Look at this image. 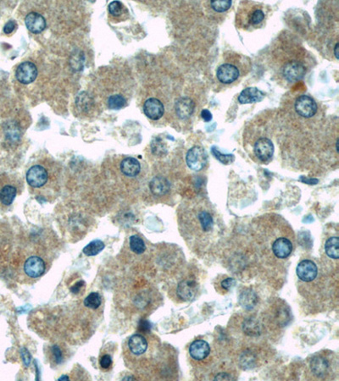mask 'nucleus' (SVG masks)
Returning a JSON list of instances; mask_svg holds the SVG:
<instances>
[{
  "mask_svg": "<svg viewBox=\"0 0 339 381\" xmlns=\"http://www.w3.org/2000/svg\"><path fill=\"white\" fill-rule=\"evenodd\" d=\"M177 294L183 300H193L197 294V283L188 279L183 280L177 285Z\"/></svg>",
  "mask_w": 339,
  "mask_h": 381,
  "instance_id": "obj_16",
  "label": "nucleus"
},
{
  "mask_svg": "<svg viewBox=\"0 0 339 381\" xmlns=\"http://www.w3.org/2000/svg\"><path fill=\"white\" fill-rule=\"evenodd\" d=\"M104 246H105V245L103 241H100V240H94L85 246L83 249V254L85 255L89 256V257L97 255L104 250Z\"/></svg>",
  "mask_w": 339,
  "mask_h": 381,
  "instance_id": "obj_27",
  "label": "nucleus"
},
{
  "mask_svg": "<svg viewBox=\"0 0 339 381\" xmlns=\"http://www.w3.org/2000/svg\"><path fill=\"white\" fill-rule=\"evenodd\" d=\"M297 276L305 282H310L317 278L318 268L315 263L310 260H303L297 266Z\"/></svg>",
  "mask_w": 339,
  "mask_h": 381,
  "instance_id": "obj_8",
  "label": "nucleus"
},
{
  "mask_svg": "<svg viewBox=\"0 0 339 381\" xmlns=\"http://www.w3.org/2000/svg\"><path fill=\"white\" fill-rule=\"evenodd\" d=\"M243 331L250 337L258 335L260 332V327L257 321L252 319L246 320L243 324Z\"/></svg>",
  "mask_w": 339,
  "mask_h": 381,
  "instance_id": "obj_29",
  "label": "nucleus"
},
{
  "mask_svg": "<svg viewBox=\"0 0 339 381\" xmlns=\"http://www.w3.org/2000/svg\"><path fill=\"white\" fill-rule=\"evenodd\" d=\"M101 303V297L98 293H90L89 295L87 296L84 300L85 307L93 310L98 309L100 307Z\"/></svg>",
  "mask_w": 339,
  "mask_h": 381,
  "instance_id": "obj_28",
  "label": "nucleus"
},
{
  "mask_svg": "<svg viewBox=\"0 0 339 381\" xmlns=\"http://www.w3.org/2000/svg\"><path fill=\"white\" fill-rule=\"evenodd\" d=\"M265 12L262 9L258 7H253L247 11V23L250 26L256 27L260 25L265 20Z\"/></svg>",
  "mask_w": 339,
  "mask_h": 381,
  "instance_id": "obj_23",
  "label": "nucleus"
},
{
  "mask_svg": "<svg viewBox=\"0 0 339 381\" xmlns=\"http://www.w3.org/2000/svg\"><path fill=\"white\" fill-rule=\"evenodd\" d=\"M190 356L194 360H204L211 353V347L208 342L204 340H197L190 345L189 347Z\"/></svg>",
  "mask_w": 339,
  "mask_h": 381,
  "instance_id": "obj_13",
  "label": "nucleus"
},
{
  "mask_svg": "<svg viewBox=\"0 0 339 381\" xmlns=\"http://www.w3.org/2000/svg\"><path fill=\"white\" fill-rule=\"evenodd\" d=\"M17 195V188L11 184L0 187V209H7L13 204Z\"/></svg>",
  "mask_w": 339,
  "mask_h": 381,
  "instance_id": "obj_18",
  "label": "nucleus"
},
{
  "mask_svg": "<svg viewBox=\"0 0 339 381\" xmlns=\"http://www.w3.org/2000/svg\"><path fill=\"white\" fill-rule=\"evenodd\" d=\"M257 297L255 295V293L252 290H246L243 293H241L239 302L242 307H244L246 309H252L257 303Z\"/></svg>",
  "mask_w": 339,
  "mask_h": 381,
  "instance_id": "obj_25",
  "label": "nucleus"
},
{
  "mask_svg": "<svg viewBox=\"0 0 339 381\" xmlns=\"http://www.w3.org/2000/svg\"><path fill=\"white\" fill-rule=\"evenodd\" d=\"M126 99L120 94H115L113 96L109 97V100H108L109 108L115 109V110H118L123 108L124 106L126 105Z\"/></svg>",
  "mask_w": 339,
  "mask_h": 381,
  "instance_id": "obj_30",
  "label": "nucleus"
},
{
  "mask_svg": "<svg viewBox=\"0 0 339 381\" xmlns=\"http://www.w3.org/2000/svg\"><path fill=\"white\" fill-rule=\"evenodd\" d=\"M295 109L304 118H311L317 114V104L311 97L301 95L295 102Z\"/></svg>",
  "mask_w": 339,
  "mask_h": 381,
  "instance_id": "obj_4",
  "label": "nucleus"
},
{
  "mask_svg": "<svg viewBox=\"0 0 339 381\" xmlns=\"http://www.w3.org/2000/svg\"><path fill=\"white\" fill-rule=\"evenodd\" d=\"M25 24L32 33H40L46 28V20L42 15L38 13H29L25 19Z\"/></svg>",
  "mask_w": 339,
  "mask_h": 381,
  "instance_id": "obj_15",
  "label": "nucleus"
},
{
  "mask_svg": "<svg viewBox=\"0 0 339 381\" xmlns=\"http://www.w3.org/2000/svg\"><path fill=\"white\" fill-rule=\"evenodd\" d=\"M149 188L153 194L161 197V196L166 195L170 191L171 184L166 178L156 176L153 178L149 183Z\"/></svg>",
  "mask_w": 339,
  "mask_h": 381,
  "instance_id": "obj_19",
  "label": "nucleus"
},
{
  "mask_svg": "<svg viewBox=\"0 0 339 381\" xmlns=\"http://www.w3.org/2000/svg\"><path fill=\"white\" fill-rule=\"evenodd\" d=\"M300 181L304 182V183L309 185H315L319 182L317 179H309V178L303 177V176L302 177H300Z\"/></svg>",
  "mask_w": 339,
  "mask_h": 381,
  "instance_id": "obj_39",
  "label": "nucleus"
},
{
  "mask_svg": "<svg viewBox=\"0 0 339 381\" xmlns=\"http://www.w3.org/2000/svg\"><path fill=\"white\" fill-rule=\"evenodd\" d=\"M211 152H212V154L216 157V160H219L224 165H230L231 163H233L234 161V159H235L233 154H223L220 151L218 150V148L215 146L211 148Z\"/></svg>",
  "mask_w": 339,
  "mask_h": 381,
  "instance_id": "obj_31",
  "label": "nucleus"
},
{
  "mask_svg": "<svg viewBox=\"0 0 339 381\" xmlns=\"http://www.w3.org/2000/svg\"><path fill=\"white\" fill-rule=\"evenodd\" d=\"M129 244H130V249H131V251L133 252L134 254H144L146 250V245L144 243V240L140 236H136V235L130 237Z\"/></svg>",
  "mask_w": 339,
  "mask_h": 381,
  "instance_id": "obj_26",
  "label": "nucleus"
},
{
  "mask_svg": "<svg viewBox=\"0 0 339 381\" xmlns=\"http://www.w3.org/2000/svg\"><path fill=\"white\" fill-rule=\"evenodd\" d=\"M121 170L124 175L129 177H135L141 170L139 160L134 158H126L121 163Z\"/></svg>",
  "mask_w": 339,
  "mask_h": 381,
  "instance_id": "obj_20",
  "label": "nucleus"
},
{
  "mask_svg": "<svg viewBox=\"0 0 339 381\" xmlns=\"http://www.w3.org/2000/svg\"><path fill=\"white\" fill-rule=\"evenodd\" d=\"M37 76V66L30 61L21 63L15 72V77L19 82L22 84L32 83L36 80Z\"/></svg>",
  "mask_w": 339,
  "mask_h": 381,
  "instance_id": "obj_6",
  "label": "nucleus"
},
{
  "mask_svg": "<svg viewBox=\"0 0 339 381\" xmlns=\"http://www.w3.org/2000/svg\"><path fill=\"white\" fill-rule=\"evenodd\" d=\"M198 220L199 223V227L204 232H210L212 231L215 226L214 223V218L212 214L207 210H201L198 212Z\"/></svg>",
  "mask_w": 339,
  "mask_h": 381,
  "instance_id": "obj_22",
  "label": "nucleus"
},
{
  "mask_svg": "<svg viewBox=\"0 0 339 381\" xmlns=\"http://www.w3.org/2000/svg\"><path fill=\"white\" fill-rule=\"evenodd\" d=\"M218 80L224 84H231L238 80L239 70L232 64H223L216 71Z\"/></svg>",
  "mask_w": 339,
  "mask_h": 381,
  "instance_id": "obj_9",
  "label": "nucleus"
},
{
  "mask_svg": "<svg viewBox=\"0 0 339 381\" xmlns=\"http://www.w3.org/2000/svg\"><path fill=\"white\" fill-rule=\"evenodd\" d=\"M51 352H52L53 356L52 360L55 362V364H60L64 361V354H63V352H62L60 347L53 346Z\"/></svg>",
  "mask_w": 339,
  "mask_h": 381,
  "instance_id": "obj_34",
  "label": "nucleus"
},
{
  "mask_svg": "<svg viewBox=\"0 0 339 381\" xmlns=\"http://www.w3.org/2000/svg\"><path fill=\"white\" fill-rule=\"evenodd\" d=\"M265 93L260 91L257 87H247L238 96V102L241 104L259 103L265 98Z\"/></svg>",
  "mask_w": 339,
  "mask_h": 381,
  "instance_id": "obj_17",
  "label": "nucleus"
},
{
  "mask_svg": "<svg viewBox=\"0 0 339 381\" xmlns=\"http://www.w3.org/2000/svg\"><path fill=\"white\" fill-rule=\"evenodd\" d=\"M236 285V280L233 278H228L225 279V280H223L221 282V286L223 289L228 290L232 289V288Z\"/></svg>",
  "mask_w": 339,
  "mask_h": 381,
  "instance_id": "obj_36",
  "label": "nucleus"
},
{
  "mask_svg": "<svg viewBox=\"0 0 339 381\" xmlns=\"http://www.w3.org/2000/svg\"><path fill=\"white\" fill-rule=\"evenodd\" d=\"M48 178V171L42 165H34L27 173L28 183L34 188L43 187L47 183Z\"/></svg>",
  "mask_w": 339,
  "mask_h": 381,
  "instance_id": "obj_5",
  "label": "nucleus"
},
{
  "mask_svg": "<svg viewBox=\"0 0 339 381\" xmlns=\"http://www.w3.org/2000/svg\"><path fill=\"white\" fill-rule=\"evenodd\" d=\"M15 27H16V23L14 20H10L4 27V32L6 34H10L15 30Z\"/></svg>",
  "mask_w": 339,
  "mask_h": 381,
  "instance_id": "obj_37",
  "label": "nucleus"
},
{
  "mask_svg": "<svg viewBox=\"0 0 339 381\" xmlns=\"http://www.w3.org/2000/svg\"><path fill=\"white\" fill-rule=\"evenodd\" d=\"M254 149L256 157L262 162H268L274 153V145L273 142L268 138H260L255 143Z\"/></svg>",
  "mask_w": 339,
  "mask_h": 381,
  "instance_id": "obj_7",
  "label": "nucleus"
},
{
  "mask_svg": "<svg viewBox=\"0 0 339 381\" xmlns=\"http://www.w3.org/2000/svg\"><path fill=\"white\" fill-rule=\"evenodd\" d=\"M195 108V103L188 97H183L175 104L176 116L182 120L189 118L193 115Z\"/></svg>",
  "mask_w": 339,
  "mask_h": 381,
  "instance_id": "obj_12",
  "label": "nucleus"
},
{
  "mask_svg": "<svg viewBox=\"0 0 339 381\" xmlns=\"http://www.w3.org/2000/svg\"><path fill=\"white\" fill-rule=\"evenodd\" d=\"M232 379V377L230 375H228V374H219L215 378L216 380H228V379Z\"/></svg>",
  "mask_w": 339,
  "mask_h": 381,
  "instance_id": "obj_40",
  "label": "nucleus"
},
{
  "mask_svg": "<svg viewBox=\"0 0 339 381\" xmlns=\"http://www.w3.org/2000/svg\"><path fill=\"white\" fill-rule=\"evenodd\" d=\"M112 364H113V360H112V356L109 354H104L100 357L99 359V365L103 370H109V369H111Z\"/></svg>",
  "mask_w": 339,
  "mask_h": 381,
  "instance_id": "obj_33",
  "label": "nucleus"
},
{
  "mask_svg": "<svg viewBox=\"0 0 339 381\" xmlns=\"http://www.w3.org/2000/svg\"><path fill=\"white\" fill-rule=\"evenodd\" d=\"M45 271L46 263L39 256H31L27 258L23 264V271L26 276L30 279L39 278L45 273Z\"/></svg>",
  "mask_w": 339,
  "mask_h": 381,
  "instance_id": "obj_2",
  "label": "nucleus"
},
{
  "mask_svg": "<svg viewBox=\"0 0 339 381\" xmlns=\"http://www.w3.org/2000/svg\"><path fill=\"white\" fill-rule=\"evenodd\" d=\"M233 5L231 0H220V1H211V8L216 12H225L230 9Z\"/></svg>",
  "mask_w": 339,
  "mask_h": 381,
  "instance_id": "obj_32",
  "label": "nucleus"
},
{
  "mask_svg": "<svg viewBox=\"0 0 339 381\" xmlns=\"http://www.w3.org/2000/svg\"><path fill=\"white\" fill-rule=\"evenodd\" d=\"M201 116L204 119V121H206V122L211 121L212 120V114L208 109H203L202 112H201Z\"/></svg>",
  "mask_w": 339,
  "mask_h": 381,
  "instance_id": "obj_38",
  "label": "nucleus"
},
{
  "mask_svg": "<svg viewBox=\"0 0 339 381\" xmlns=\"http://www.w3.org/2000/svg\"><path fill=\"white\" fill-rule=\"evenodd\" d=\"M325 251L329 258L338 259L339 258V239L337 236L331 237L325 244Z\"/></svg>",
  "mask_w": 339,
  "mask_h": 381,
  "instance_id": "obj_24",
  "label": "nucleus"
},
{
  "mask_svg": "<svg viewBox=\"0 0 339 381\" xmlns=\"http://www.w3.org/2000/svg\"><path fill=\"white\" fill-rule=\"evenodd\" d=\"M148 342L146 338L142 334H136L131 335L127 342V350L131 354L135 356L144 355L148 350Z\"/></svg>",
  "mask_w": 339,
  "mask_h": 381,
  "instance_id": "obj_10",
  "label": "nucleus"
},
{
  "mask_svg": "<svg viewBox=\"0 0 339 381\" xmlns=\"http://www.w3.org/2000/svg\"><path fill=\"white\" fill-rule=\"evenodd\" d=\"M122 10H123V6H122V3L118 2V1H113L109 4V11L112 15L118 16L122 14Z\"/></svg>",
  "mask_w": 339,
  "mask_h": 381,
  "instance_id": "obj_35",
  "label": "nucleus"
},
{
  "mask_svg": "<svg viewBox=\"0 0 339 381\" xmlns=\"http://www.w3.org/2000/svg\"><path fill=\"white\" fill-rule=\"evenodd\" d=\"M310 369L314 375L318 378H324L329 369V364L323 356H314L310 363Z\"/></svg>",
  "mask_w": 339,
  "mask_h": 381,
  "instance_id": "obj_21",
  "label": "nucleus"
},
{
  "mask_svg": "<svg viewBox=\"0 0 339 381\" xmlns=\"http://www.w3.org/2000/svg\"><path fill=\"white\" fill-rule=\"evenodd\" d=\"M144 111L148 118L151 119L153 121H157L163 116L165 108L163 103L159 99L151 98L144 103Z\"/></svg>",
  "mask_w": 339,
  "mask_h": 381,
  "instance_id": "obj_11",
  "label": "nucleus"
},
{
  "mask_svg": "<svg viewBox=\"0 0 339 381\" xmlns=\"http://www.w3.org/2000/svg\"><path fill=\"white\" fill-rule=\"evenodd\" d=\"M337 50H338V43H337L334 48L335 56H336V58H337V59H338V54H337Z\"/></svg>",
  "mask_w": 339,
  "mask_h": 381,
  "instance_id": "obj_41",
  "label": "nucleus"
},
{
  "mask_svg": "<svg viewBox=\"0 0 339 381\" xmlns=\"http://www.w3.org/2000/svg\"><path fill=\"white\" fill-rule=\"evenodd\" d=\"M186 161L191 170L199 171L206 166L207 163V154L203 148L195 146L188 150Z\"/></svg>",
  "mask_w": 339,
  "mask_h": 381,
  "instance_id": "obj_3",
  "label": "nucleus"
},
{
  "mask_svg": "<svg viewBox=\"0 0 339 381\" xmlns=\"http://www.w3.org/2000/svg\"><path fill=\"white\" fill-rule=\"evenodd\" d=\"M273 254L278 258H287L292 252V241L286 237H279L273 244Z\"/></svg>",
  "mask_w": 339,
  "mask_h": 381,
  "instance_id": "obj_14",
  "label": "nucleus"
},
{
  "mask_svg": "<svg viewBox=\"0 0 339 381\" xmlns=\"http://www.w3.org/2000/svg\"><path fill=\"white\" fill-rule=\"evenodd\" d=\"M282 76L289 82L300 81L306 74V67L303 62L297 59L286 62L282 68Z\"/></svg>",
  "mask_w": 339,
  "mask_h": 381,
  "instance_id": "obj_1",
  "label": "nucleus"
}]
</instances>
